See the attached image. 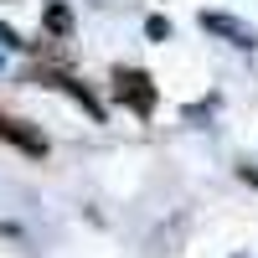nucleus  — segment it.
Listing matches in <instances>:
<instances>
[{
	"instance_id": "2",
	"label": "nucleus",
	"mask_w": 258,
	"mask_h": 258,
	"mask_svg": "<svg viewBox=\"0 0 258 258\" xmlns=\"http://www.w3.org/2000/svg\"><path fill=\"white\" fill-rule=\"evenodd\" d=\"M31 83H41V88H57V93H68V98H73V103H78V109L88 114L93 124H103V103H98V98H93L88 88H83L78 78H68V73H57V68H36V73H31Z\"/></svg>"
},
{
	"instance_id": "8",
	"label": "nucleus",
	"mask_w": 258,
	"mask_h": 258,
	"mask_svg": "<svg viewBox=\"0 0 258 258\" xmlns=\"http://www.w3.org/2000/svg\"><path fill=\"white\" fill-rule=\"evenodd\" d=\"M0 62H6V47H0Z\"/></svg>"
},
{
	"instance_id": "7",
	"label": "nucleus",
	"mask_w": 258,
	"mask_h": 258,
	"mask_svg": "<svg viewBox=\"0 0 258 258\" xmlns=\"http://www.w3.org/2000/svg\"><path fill=\"white\" fill-rule=\"evenodd\" d=\"M243 181H248V186H258V165H243Z\"/></svg>"
},
{
	"instance_id": "3",
	"label": "nucleus",
	"mask_w": 258,
	"mask_h": 258,
	"mask_svg": "<svg viewBox=\"0 0 258 258\" xmlns=\"http://www.w3.org/2000/svg\"><path fill=\"white\" fill-rule=\"evenodd\" d=\"M0 140L6 145H16V150H26V155H47V135L41 129H31L26 119H16V114H0Z\"/></svg>"
},
{
	"instance_id": "1",
	"label": "nucleus",
	"mask_w": 258,
	"mask_h": 258,
	"mask_svg": "<svg viewBox=\"0 0 258 258\" xmlns=\"http://www.w3.org/2000/svg\"><path fill=\"white\" fill-rule=\"evenodd\" d=\"M114 93H119V103H129L135 114H155V83H150L145 68H119V73H114Z\"/></svg>"
},
{
	"instance_id": "5",
	"label": "nucleus",
	"mask_w": 258,
	"mask_h": 258,
	"mask_svg": "<svg viewBox=\"0 0 258 258\" xmlns=\"http://www.w3.org/2000/svg\"><path fill=\"white\" fill-rule=\"evenodd\" d=\"M47 31H52V36H68V31H73V11L62 6V0L47 6Z\"/></svg>"
},
{
	"instance_id": "4",
	"label": "nucleus",
	"mask_w": 258,
	"mask_h": 258,
	"mask_svg": "<svg viewBox=\"0 0 258 258\" xmlns=\"http://www.w3.org/2000/svg\"><path fill=\"white\" fill-rule=\"evenodd\" d=\"M202 31H212V36H222V41H232V47H253V26H243L238 16H222V11H202Z\"/></svg>"
},
{
	"instance_id": "6",
	"label": "nucleus",
	"mask_w": 258,
	"mask_h": 258,
	"mask_svg": "<svg viewBox=\"0 0 258 258\" xmlns=\"http://www.w3.org/2000/svg\"><path fill=\"white\" fill-rule=\"evenodd\" d=\"M145 36H150V41H165V36H170V21H165V16H150V21H145Z\"/></svg>"
}]
</instances>
